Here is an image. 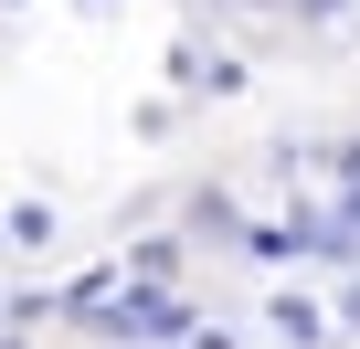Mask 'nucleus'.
Instances as JSON below:
<instances>
[{
    "label": "nucleus",
    "instance_id": "f257e3e1",
    "mask_svg": "<svg viewBox=\"0 0 360 349\" xmlns=\"http://www.w3.org/2000/svg\"><path fill=\"white\" fill-rule=\"evenodd\" d=\"M106 328H117V338H180V328H191V307L159 296V286H127V296L106 307Z\"/></svg>",
    "mask_w": 360,
    "mask_h": 349
},
{
    "label": "nucleus",
    "instance_id": "f03ea898",
    "mask_svg": "<svg viewBox=\"0 0 360 349\" xmlns=\"http://www.w3.org/2000/svg\"><path fill=\"white\" fill-rule=\"evenodd\" d=\"M265 307H276V338H297V349H318V338H328V317H318L307 296H265Z\"/></svg>",
    "mask_w": 360,
    "mask_h": 349
},
{
    "label": "nucleus",
    "instance_id": "7ed1b4c3",
    "mask_svg": "<svg viewBox=\"0 0 360 349\" xmlns=\"http://www.w3.org/2000/svg\"><path fill=\"white\" fill-rule=\"evenodd\" d=\"M11 244L43 254V244H53V212H43V202H11Z\"/></svg>",
    "mask_w": 360,
    "mask_h": 349
},
{
    "label": "nucleus",
    "instance_id": "20e7f679",
    "mask_svg": "<svg viewBox=\"0 0 360 349\" xmlns=\"http://www.w3.org/2000/svg\"><path fill=\"white\" fill-rule=\"evenodd\" d=\"M328 169H339V191H360V138H339V148H328Z\"/></svg>",
    "mask_w": 360,
    "mask_h": 349
},
{
    "label": "nucleus",
    "instance_id": "39448f33",
    "mask_svg": "<svg viewBox=\"0 0 360 349\" xmlns=\"http://www.w3.org/2000/svg\"><path fill=\"white\" fill-rule=\"evenodd\" d=\"M339 223H349V233H360V191H339Z\"/></svg>",
    "mask_w": 360,
    "mask_h": 349
},
{
    "label": "nucleus",
    "instance_id": "423d86ee",
    "mask_svg": "<svg viewBox=\"0 0 360 349\" xmlns=\"http://www.w3.org/2000/svg\"><path fill=\"white\" fill-rule=\"evenodd\" d=\"M339 317H349V328H360V286H349V296H339Z\"/></svg>",
    "mask_w": 360,
    "mask_h": 349
},
{
    "label": "nucleus",
    "instance_id": "0eeeda50",
    "mask_svg": "<svg viewBox=\"0 0 360 349\" xmlns=\"http://www.w3.org/2000/svg\"><path fill=\"white\" fill-rule=\"evenodd\" d=\"M307 11H318V22H328V11H349V0H307Z\"/></svg>",
    "mask_w": 360,
    "mask_h": 349
}]
</instances>
